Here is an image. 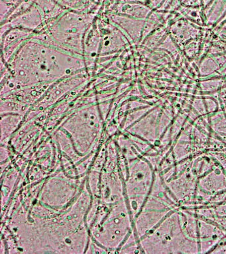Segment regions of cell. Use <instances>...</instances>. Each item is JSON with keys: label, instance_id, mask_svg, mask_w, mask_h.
Returning a JSON list of instances; mask_svg holds the SVG:
<instances>
[{"label": "cell", "instance_id": "6da1fadb", "mask_svg": "<svg viewBox=\"0 0 226 254\" xmlns=\"http://www.w3.org/2000/svg\"><path fill=\"white\" fill-rule=\"evenodd\" d=\"M1 31V46H2V59L5 63L10 61L17 49L21 47L23 42L29 37L33 31L19 27H6Z\"/></svg>", "mask_w": 226, "mask_h": 254}]
</instances>
